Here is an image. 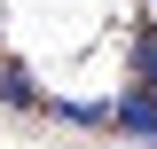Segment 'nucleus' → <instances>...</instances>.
<instances>
[{"label":"nucleus","mask_w":157,"mask_h":149,"mask_svg":"<svg viewBox=\"0 0 157 149\" xmlns=\"http://www.w3.org/2000/svg\"><path fill=\"white\" fill-rule=\"evenodd\" d=\"M0 102H8V110H39V94H32V78H24L16 63H0Z\"/></svg>","instance_id":"nucleus-2"},{"label":"nucleus","mask_w":157,"mask_h":149,"mask_svg":"<svg viewBox=\"0 0 157 149\" xmlns=\"http://www.w3.org/2000/svg\"><path fill=\"white\" fill-rule=\"evenodd\" d=\"M110 126H118V133H134V141H157V86H141V78H134V86L118 94Z\"/></svg>","instance_id":"nucleus-1"},{"label":"nucleus","mask_w":157,"mask_h":149,"mask_svg":"<svg viewBox=\"0 0 157 149\" xmlns=\"http://www.w3.org/2000/svg\"><path fill=\"white\" fill-rule=\"evenodd\" d=\"M47 110H55L63 126H110V110H102V102H47Z\"/></svg>","instance_id":"nucleus-3"}]
</instances>
